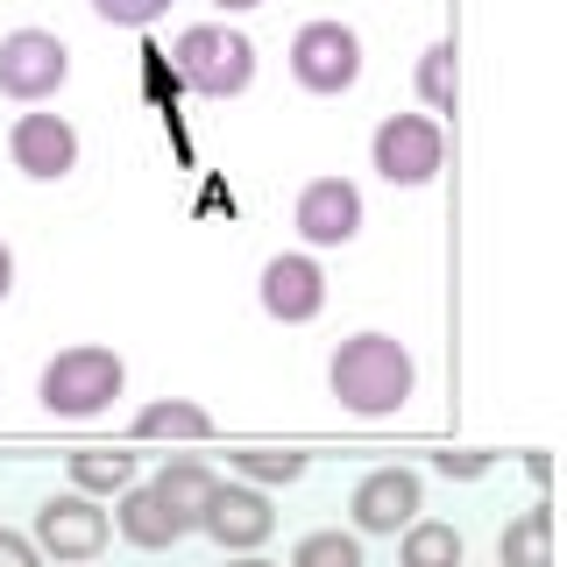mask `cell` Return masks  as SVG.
<instances>
[{"label": "cell", "instance_id": "d4e9b609", "mask_svg": "<svg viewBox=\"0 0 567 567\" xmlns=\"http://www.w3.org/2000/svg\"><path fill=\"white\" fill-rule=\"evenodd\" d=\"M213 8H227V14H248V8H262V0H213Z\"/></svg>", "mask_w": 567, "mask_h": 567}, {"label": "cell", "instance_id": "ba28073f", "mask_svg": "<svg viewBox=\"0 0 567 567\" xmlns=\"http://www.w3.org/2000/svg\"><path fill=\"white\" fill-rule=\"evenodd\" d=\"M199 532H213L227 554H256V546L277 532V511H270V496H262L256 483H220V489H213V504H206V525Z\"/></svg>", "mask_w": 567, "mask_h": 567}, {"label": "cell", "instance_id": "277c9868", "mask_svg": "<svg viewBox=\"0 0 567 567\" xmlns=\"http://www.w3.org/2000/svg\"><path fill=\"white\" fill-rule=\"evenodd\" d=\"M291 79L306 93H348L362 79V35L348 22H306L291 35Z\"/></svg>", "mask_w": 567, "mask_h": 567}, {"label": "cell", "instance_id": "2e32d148", "mask_svg": "<svg viewBox=\"0 0 567 567\" xmlns=\"http://www.w3.org/2000/svg\"><path fill=\"white\" fill-rule=\"evenodd\" d=\"M156 489H164L192 525H206V504H213V489H220V475H213L206 461H171V468L156 475Z\"/></svg>", "mask_w": 567, "mask_h": 567}, {"label": "cell", "instance_id": "7402d4cb", "mask_svg": "<svg viewBox=\"0 0 567 567\" xmlns=\"http://www.w3.org/2000/svg\"><path fill=\"white\" fill-rule=\"evenodd\" d=\"M164 8H171V0H93V14L114 22V29H150Z\"/></svg>", "mask_w": 567, "mask_h": 567}, {"label": "cell", "instance_id": "cb8c5ba5", "mask_svg": "<svg viewBox=\"0 0 567 567\" xmlns=\"http://www.w3.org/2000/svg\"><path fill=\"white\" fill-rule=\"evenodd\" d=\"M14 291V256H8V241H0V298Z\"/></svg>", "mask_w": 567, "mask_h": 567}, {"label": "cell", "instance_id": "4fadbf2b", "mask_svg": "<svg viewBox=\"0 0 567 567\" xmlns=\"http://www.w3.org/2000/svg\"><path fill=\"white\" fill-rule=\"evenodd\" d=\"M185 532H199V525H192L156 483L121 489V539H128V546H177Z\"/></svg>", "mask_w": 567, "mask_h": 567}, {"label": "cell", "instance_id": "d6986e66", "mask_svg": "<svg viewBox=\"0 0 567 567\" xmlns=\"http://www.w3.org/2000/svg\"><path fill=\"white\" fill-rule=\"evenodd\" d=\"M291 567H362V539L354 532H306L291 546Z\"/></svg>", "mask_w": 567, "mask_h": 567}, {"label": "cell", "instance_id": "5bb4252c", "mask_svg": "<svg viewBox=\"0 0 567 567\" xmlns=\"http://www.w3.org/2000/svg\"><path fill=\"white\" fill-rule=\"evenodd\" d=\"M496 560L504 567H554V511L532 504L518 518L504 525V539H496Z\"/></svg>", "mask_w": 567, "mask_h": 567}, {"label": "cell", "instance_id": "7a4b0ae2", "mask_svg": "<svg viewBox=\"0 0 567 567\" xmlns=\"http://www.w3.org/2000/svg\"><path fill=\"white\" fill-rule=\"evenodd\" d=\"M171 71H177V85L199 93V100H235V93H248V79H256V43L227 22H199L171 43Z\"/></svg>", "mask_w": 567, "mask_h": 567}, {"label": "cell", "instance_id": "ffe728a7", "mask_svg": "<svg viewBox=\"0 0 567 567\" xmlns=\"http://www.w3.org/2000/svg\"><path fill=\"white\" fill-rule=\"evenodd\" d=\"M419 100L433 114H454V43H433L419 58Z\"/></svg>", "mask_w": 567, "mask_h": 567}, {"label": "cell", "instance_id": "7c38bea8", "mask_svg": "<svg viewBox=\"0 0 567 567\" xmlns=\"http://www.w3.org/2000/svg\"><path fill=\"white\" fill-rule=\"evenodd\" d=\"M348 511H354V525L362 532H404L419 518V475L412 468H377V475H362L348 496Z\"/></svg>", "mask_w": 567, "mask_h": 567}, {"label": "cell", "instance_id": "5b68a950", "mask_svg": "<svg viewBox=\"0 0 567 567\" xmlns=\"http://www.w3.org/2000/svg\"><path fill=\"white\" fill-rule=\"evenodd\" d=\"M369 164H377L390 185H433L440 164H447V142L425 114H390L377 142H369Z\"/></svg>", "mask_w": 567, "mask_h": 567}, {"label": "cell", "instance_id": "8992f818", "mask_svg": "<svg viewBox=\"0 0 567 567\" xmlns=\"http://www.w3.org/2000/svg\"><path fill=\"white\" fill-rule=\"evenodd\" d=\"M64 79H71V50L50 29L0 35V93L8 100H50Z\"/></svg>", "mask_w": 567, "mask_h": 567}, {"label": "cell", "instance_id": "e0dca14e", "mask_svg": "<svg viewBox=\"0 0 567 567\" xmlns=\"http://www.w3.org/2000/svg\"><path fill=\"white\" fill-rule=\"evenodd\" d=\"M398 567H461V532L433 525V518H412L404 525V546H398Z\"/></svg>", "mask_w": 567, "mask_h": 567}, {"label": "cell", "instance_id": "484cf974", "mask_svg": "<svg viewBox=\"0 0 567 567\" xmlns=\"http://www.w3.org/2000/svg\"><path fill=\"white\" fill-rule=\"evenodd\" d=\"M227 567H277V560H262V554H235Z\"/></svg>", "mask_w": 567, "mask_h": 567}, {"label": "cell", "instance_id": "6da1fadb", "mask_svg": "<svg viewBox=\"0 0 567 567\" xmlns=\"http://www.w3.org/2000/svg\"><path fill=\"white\" fill-rule=\"evenodd\" d=\"M327 383H333V398H341V412L390 419V412H404L419 369H412V354H404V341H390V333H354V341L333 348Z\"/></svg>", "mask_w": 567, "mask_h": 567}, {"label": "cell", "instance_id": "3957f363", "mask_svg": "<svg viewBox=\"0 0 567 567\" xmlns=\"http://www.w3.org/2000/svg\"><path fill=\"white\" fill-rule=\"evenodd\" d=\"M121 383H128V369H121L114 348H64L43 362V377H35V398H43L50 419H100L106 404L121 398Z\"/></svg>", "mask_w": 567, "mask_h": 567}, {"label": "cell", "instance_id": "44dd1931", "mask_svg": "<svg viewBox=\"0 0 567 567\" xmlns=\"http://www.w3.org/2000/svg\"><path fill=\"white\" fill-rule=\"evenodd\" d=\"M241 475H248V483H298V475H306V454L256 447V454H241Z\"/></svg>", "mask_w": 567, "mask_h": 567}, {"label": "cell", "instance_id": "603a6c76", "mask_svg": "<svg viewBox=\"0 0 567 567\" xmlns=\"http://www.w3.org/2000/svg\"><path fill=\"white\" fill-rule=\"evenodd\" d=\"M0 567H43V546L22 539V532H8L0 525Z\"/></svg>", "mask_w": 567, "mask_h": 567}, {"label": "cell", "instance_id": "8fae6325", "mask_svg": "<svg viewBox=\"0 0 567 567\" xmlns=\"http://www.w3.org/2000/svg\"><path fill=\"white\" fill-rule=\"evenodd\" d=\"M327 306V277H319L312 256H270L262 262V312L284 319V327H306V319Z\"/></svg>", "mask_w": 567, "mask_h": 567}, {"label": "cell", "instance_id": "30bf717a", "mask_svg": "<svg viewBox=\"0 0 567 567\" xmlns=\"http://www.w3.org/2000/svg\"><path fill=\"white\" fill-rule=\"evenodd\" d=\"M298 235L312 248H341L362 235V192L348 185V177H312L306 192H298Z\"/></svg>", "mask_w": 567, "mask_h": 567}, {"label": "cell", "instance_id": "52a82bcc", "mask_svg": "<svg viewBox=\"0 0 567 567\" xmlns=\"http://www.w3.org/2000/svg\"><path fill=\"white\" fill-rule=\"evenodd\" d=\"M106 511L93 504L85 489H71V496H50L43 511H35V546L43 554H58L71 567H85V560H100V546H106Z\"/></svg>", "mask_w": 567, "mask_h": 567}, {"label": "cell", "instance_id": "9c48e42d", "mask_svg": "<svg viewBox=\"0 0 567 567\" xmlns=\"http://www.w3.org/2000/svg\"><path fill=\"white\" fill-rule=\"evenodd\" d=\"M8 156H14V171L22 177H64V171H79V128H71L64 114H22L14 121V135H8Z\"/></svg>", "mask_w": 567, "mask_h": 567}, {"label": "cell", "instance_id": "ac0fdd59", "mask_svg": "<svg viewBox=\"0 0 567 567\" xmlns=\"http://www.w3.org/2000/svg\"><path fill=\"white\" fill-rule=\"evenodd\" d=\"M71 483H79L85 496H100V489H135V454H114V447L71 454Z\"/></svg>", "mask_w": 567, "mask_h": 567}, {"label": "cell", "instance_id": "9a60e30c", "mask_svg": "<svg viewBox=\"0 0 567 567\" xmlns=\"http://www.w3.org/2000/svg\"><path fill=\"white\" fill-rule=\"evenodd\" d=\"M213 419L185 398H164V404H142L135 412V440H206Z\"/></svg>", "mask_w": 567, "mask_h": 567}]
</instances>
